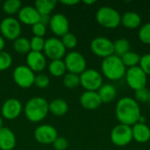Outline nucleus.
I'll use <instances>...</instances> for the list:
<instances>
[{"mask_svg": "<svg viewBox=\"0 0 150 150\" xmlns=\"http://www.w3.org/2000/svg\"><path fill=\"white\" fill-rule=\"evenodd\" d=\"M125 78L127 85L134 91L145 88L148 83V76L139 66L127 69Z\"/></svg>", "mask_w": 150, "mask_h": 150, "instance_id": "423d86ee", "label": "nucleus"}, {"mask_svg": "<svg viewBox=\"0 0 150 150\" xmlns=\"http://www.w3.org/2000/svg\"><path fill=\"white\" fill-rule=\"evenodd\" d=\"M50 16L49 15H40V23H42L43 25H45L47 26V24H49V21H50Z\"/></svg>", "mask_w": 150, "mask_h": 150, "instance_id": "ea45409f", "label": "nucleus"}, {"mask_svg": "<svg viewBox=\"0 0 150 150\" xmlns=\"http://www.w3.org/2000/svg\"><path fill=\"white\" fill-rule=\"evenodd\" d=\"M26 66L34 73L40 72L46 68L47 59L42 52L30 51L26 54Z\"/></svg>", "mask_w": 150, "mask_h": 150, "instance_id": "dca6fc26", "label": "nucleus"}, {"mask_svg": "<svg viewBox=\"0 0 150 150\" xmlns=\"http://www.w3.org/2000/svg\"><path fill=\"white\" fill-rule=\"evenodd\" d=\"M62 42L64 46V47L67 49H73L76 47L77 45V39L75 34L71 33H67L65 35L62 37Z\"/></svg>", "mask_w": 150, "mask_h": 150, "instance_id": "7c9ffc66", "label": "nucleus"}, {"mask_svg": "<svg viewBox=\"0 0 150 150\" xmlns=\"http://www.w3.org/2000/svg\"><path fill=\"white\" fill-rule=\"evenodd\" d=\"M22 7V3L19 0H6L3 4V11L8 15L18 13Z\"/></svg>", "mask_w": 150, "mask_h": 150, "instance_id": "c85d7f7f", "label": "nucleus"}, {"mask_svg": "<svg viewBox=\"0 0 150 150\" xmlns=\"http://www.w3.org/2000/svg\"><path fill=\"white\" fill-rule=\"evenodd\" d=\"M12 64V57L6 51H0V71L6 70Z\"/></svg>", "mask_w": 150, "mask_h": 150, "instance_id": "473e14b6", "label": "nucleus"}, {"mask_svg": "<svg viewBox=\"0 0 150 150\" xmlns=\"http://www.w3.org/2000/svg\"><path fill=\"white\" fill-rule=\"evenodd\" d=\"M53 147L55 150H66L69 147V142L64 137H57L53 142Z\"/></svg>", "mask_w": 150, "mask_h": 150, "instance_id": "58836bf2", "label": "nucleus"}, {"mask_svg": "<svg viewBox=\"0 0 150 150\" xmlns=\"http://www.w3.org/2000/svg\"><path fill=\"white\" fill-rule=\"evenodd\" d=\"M132 127L133 140L139 143H146L150 140V128L145 123H136Z\"/></svg>", "mask_w": 150, "mask_h": 150, "instance_id": "aec40b11", "label": "nucleus"}, {"mask_svg": "<svg viewBox=\"0 0 150 150\" xmlns=\"http://www.w3.org/2000/svg\"><path fill=\"white\" fill-rule=\"evenodd\" d=\"M97 92L98 93L102 103L112 102L117 96V90L112 83H103Z\"/></svg>", "mask_w": 150, "mask_h": 150, "instance_id": "4be33fe9", "label": "nucleus"}, {"mask_svg": "<svg viewBox=\"0 0 150 150\" xmlns=\"http://www.w3.org/2000/svg\"><path fill=\"white\" fill-rule=\"evenodd\" d=\"M130 42L128 40L121 38L113 41V54L122 57L125 54L130 51Z\"/></svg>", "mask_w": 150, "mask_h": 150, "instance_id": "a878e982", "label": "nucleus"}, {"mask_svg": "<svg viewBox=\"0 0 150 150\" xmlns=\"http://www.w3.org/2000/svg\"><path fill=\"white\" fill-rule=\"evenodd\" d=\"M3 125H4V122H3V118H2V116L0 115V129L3 127Z\"/></svg>", "mask_w": 150, "mask_h": 150, "instance_id": "c03bdc74", "label": "nucleus"}, {"mask_svg": "<svg viewBox=\"0 0 150 150\" xmlns=\"http://www.w3.org/2000/svg\"><path fill=\"white\" fill-rule=\"evenodd\" d=\"M32 32L33 33V36L37 37H43L46 34L47 32V27L45 25H43L40 22H38L32 25Z\"/></svg>", "mask_w": 150, "mask_h": 150, "instance_id": "4c0bfd02", "label": "nucleus"}, {"mask_svg": "<svg viewBox=\"0 0 150 150\" xmlns=\"http://www.w3.org/2000/svg\"><path fill=\"white\" fill-rule=\"evenodd\" d=\"M49 27L54 34L62 37L69 33V23L66 16L62 13H56L51 16L49 21Z\"/></svg>", "mask_w": 150, "mask_h": 150, "instance_id": "2eb2a0df", "label": "nucleus"}, {"mask_svg": "<svg viewBox=\"0 0 150 150\" xmlns=\"http://www.w3.org/2000/svg\"><path fill=\"white\" fill-rule=\"evenodd\" d=\"M96 3V1L95 0H84L83 1V4H95Z\"/></svg>", "mask_w": 150, "mask_h": 150, "instance_id": "37998d69", "label": "nucleus"}, {"mask_svg": "<svg viewBox=\"0 0 150 150\" xmlns=\"http://www.w3.org/2000/svg\"><path fill=\"white\" fill-rule=\"evenodd\" d=\"M61 3L62 4H65V5H75V4H77L79 3L78 0H62Z\"/></svg>", "mask_w": 150, "mask_h": 150, "instance_id": "a19ab883", "label": "nucleus"}, {"mask_svg": "<svg viewBox=\"0 0 150 150\" xmlns=\"http://www.w3.org/2000/svg\"><path fill=\"white\" fill-rule=\"evenodd\" d=\"M138 36L140 40L143 44L150 45V22L146 23L145 25L141 26L138 33Z\"/></svg>", "mask_w": 150, "mask_h": 150, "instance_id": "2f4dec72", "label": "nucleus"}, {"mask_svg": "<svg viewBox=\"0 0 150 150\" xmlns=\"http://www.w3.org/2000/svg\"><path fill=\"white\" fill-rule=\"evenodd\" d=\"M49 112L54 116H63L69 111L68 103L62 98H55L52 100L49 105Z\"/></svg>", "mask_w": 150, "mask_h": 150, "instance_id": "5701e85b", "label": "nucleus"}, {"mask_svg": "<svg viewBox=\"0 0 150 150\" xmlns=\"http://www.w3.org/2000/svg\"><path fill=\"white\" fill-rule=\"evenodd\" d=\"M80 104L86 110H95L98 109L102 101L97 91H84L80 97Z\"/></svg>", "mask_w": 150, "mask_h": 150, "instance_id": "a211bd4d", "label": "nucleus"}, {"mask_svg": "<svg viewBox=\"0 0 150 150\" xmlns=\"http://www.w3.org/2000/svg\"><path fill=\"white\" fill-rule=\"evenodd\" d=\"M63 84L69 89H74L80 85V75L68 72L64 75Z\"/></svg>", "mask_w": 150, "mask_h": 150, "instance_id": "c756f323", "label": "nucleus"}, {"mask_svg": "<svg viewBox=\"0 0 150 150\" xmlns=\"http://www.w3.org/2000/svg\"><path fill=\"white\" fill-rule=\"evenodd\" d=\"M91 49L95 55L105 59L113 54V41L106 37H96L91 42Z\"/></svg>", "mask_w": 150, "mask_h": 150, "instance_id": "9b49d317", "label": "nucleus"}, {"mask_svg": "<svg viewBox=\"0 0 150 150\" xmlns=\"http://www.w3.org/2000/svg\"><path fill=\"white\" fill-rule=\"evenodd\" d=\"M57 2L55 0H37L34 4V7L40 13V15H49L55 8Z\"/></svg>", "mask_w": 150, "mask_h": 150, "instance_id": "b1692460", "label": "nucleus"}, {"mask_svg": "<svg viewBox=\"0 0 150 150\" xmlns=\"http://www.w3.org/2000/svg\"><path fill=\"white\" fill-rule=\"evenodd\" d=\"M96 19L98 23L105 28L113 29L119 26L121 21V15L120 12L110 6L100 7L96 13Z\"/></svg>", "mask_w": 150, "mask_h": 150, "instance_id": "20e7f679", "label": "nucleus"}, {"mask_svg": "<svg viewBox=\"0 0 150 150\" xmlns=\"http://www.w3.org/2000/svg\"><path fill=\"white\" fill-rule=\"evenodd\" d=\"M139 67L144 71L147 76H150V53L145 54L144 55L141 56Z\"/></svg>", "mask_w": 150, "mask_h": 150, "instance_id": "e433bc0d", "label": "nucleus"}, {"mask_svg": "<svg viewBox=\"0 0 150 150\" xmlns=\"http://www.w3.org/2000/svg\"><path fill=\"white\" fill-rule=\"evenodd\" d=\"M80 85L88 91H98L103 85L102 75L94 69H86L80 75Z\"/></svg>", "mask_w": 150, "mask_h": 150, "instance_id": "39448f33", "label": "nucleus"}, {"mask_svg": "<svg viewBox=\"0 0 150 150\" xmlns=\"http://www.w3.org/2000/svg\"><path fill=\"white\" fill-rule=\"evenodd\" d=\"M44 45H45V40L43 39V37L33 36V38L30 40L31 51L42 52L44 49Z\"/></svg>", "mask_w": 150, "mask_h": 150, "instance_id": "72a5a7b5", "label": "nucleus"}, {"mask_svg": "<svg viewBox=\"0 0 150 150\" xmlns=\"http://www.w3.org/2000/svg\"><path fill=\"white\" fill-rule=\"evenodd\" d=\"M115 113L120 124L129 127L138 123L140 117L142 116L138 102L130 97L122 98L118 101L115 108Z\"/></svg>", "mask_w": 150, "mask_h": 150, "instance_id": "f257e3e1", "label": "nucleus"}, {"mask_svg": "<svg viewBox=\"0 0 150 150\" xmlns=\"http://www.w3.org/2000/svg\"><path fill=\"white\" fill-rule=\"evenodd\" d=\"M23 106L21 102L17 98H8L2 105L1 113L2 116L9 120L17 119L22 112Z\"/></svg>", "mask_w": 150, "mask_h": 150, "instance_id": "4468645a", "label": "nucleus"}, {"mask_svg": "<svg viewBox=\"0 0 150 150\" xmlns=\"http://www.w3.org/2000/svg\"><path fill=\"white\" fill-rule=\"evenodd\" d=\"M16 136L12 130L3 127L0 129V149L12 150L16 146Z\"/></svg>", "mask_w": 150, "mask_h": 150, "instance_id": "6ab92c4d", "label": "nucleus"}, {"mask_svg": "<svg viewBox=\"0 0 150 150\" xmlns=\"http://www.w3.org/2000/svg\"><path fill=\"white\" fill-rule=\"evenodd\" d=\"M134 99L138 102L147 103L150 101V91L149 89L142 88L134 91Z\"/></svg>", "mask_w": 150, "mask_h": 150, "instance_id": "f704fd0d", "label": "nucleus"}, {"mask_svg": "<svg viewBox=\"0 0 150 150\" xmlns=\"http://www.w3.org/2000/svg\"><path fill=\"white\" fill-rule=\"evenodd\" d=\"M0 32L4 38L14 40L21 34L20 22L13 17H6L0 23Z\"/></svg>", "mask_w": 150, "mask_h": 150, "instance_id": "f8f14e48", "label": "nucleus"}, {"mask_svg": "<svg viewBox=\"0 0 150 150\" xmlns=\"http://www.w3.org/2000/svg\"><path fill=\"white\" fill-rule=\"evenodd\" d=\"M12 46H13L14 50L18 54H27L31 51L30 40L25 37L19 36L18 38L14 40Z\"/></svg>", "mask_w": 150, "mask_h": 150, "instance_id": "bb28decb", "label": "nucleus"}, {"mask_svg": "<svg viewBox=\"0 0 150 150\" xmlns=\"http://www.w3.org/2000/svg\"><path fill=\"white\" fill-rule=\"evenodd\" d=\"M64 63L69 72L81 75L86 69V60L84 56L77 52L71 51L64 56Z\"/></svg>", "mask_w": 150, "mask_h": 150, "instance_id": "0eeeda50", "label": "nucleus"}, {"mask_svg": "<svg viewBox=\"0 0 150 150\" xmlns=\"http://www.w3.org/2000/svg\"><path fill=\"white\" fill-rule=\"evenodd\" d=\"M120 58H121V61L126 68L127 67L133 68V67L139 66L140 61H141V55L139 54H137L136 52H134L131 50L129 52H127V54H125Z\"/></svg>", "mask_w": 150, "mask_h": 150, "instance_id": "cd10ccee", "label": "nucleus"}, {"mask_svg": "<svg viewBox=\"0 0 150 150\" xmlns=\"http://www.w3.org/2000/svg\"><path fill=\"white\" fill-rule=\"evenodd\" d=\"M57 137V130L51 125H41L38 127L34 131V138L40 144H53Z\"/></svg>", "mask_w": 150, "mask_h": 150, "instance_id": "ddd939ff", "label": "nucleus"}, {"mask_svg": "<svg viewBox=\"0 0 150 150\" xmlns=\"http://www.w3.org/2000/svg\"><path fill=\"white\" fill-rule=\"evenodd\" d=\"M4 46H5V41H4V39L2 35H0V51H3L4 48Z\"/></svg>", "mask_w": 150, "mask_h": 150, "instance_id": "79ce46f5", "label": "nucleus"}, {"mask_svg": "<svg viewBox=\"0 0 150 150\" xmlns=\"http://www.w3.org/2000/svg\"><path fill=\"white\" fill-rule=\"evenodd\" d=\"M48 102L41 97L30 98L24 108L26 119L31 122H40L43 120L49 112Z\"/></svg>", "mask_w": 150, "mask_h": 150, "instance_id": "f03ea898", "label": "nucleus"}, {"mask_svg": "<svg viewBox=\"0 0 150 150\" xmlns=\"http://www.w3.org/2000/svg\"><path fill=\"white\" fill-rule=\"evenodd\" d=\"M18 21L25 24L33 25L34 24L40 21V13L36 10L34 6L32 5H25L22 6L18 13Z\"/></svg>", "mask_w": 150, "mask_h": 150, "instance_id": "f3484780", "label": "nucleus"}, {"mask_svg": "<svg viewBox=\"0 0 150 150\" xmlns=\"http://www.w3.org/2000/svg\"><path fill=\"white\" fill-rule=\"evenodd\" d=\"M12 76L16 84L23 89L30 88L34 84V72L26 65H19L16 67L13 71Z\"/></svg>", "mask_w": 150, "mask_h": 150, "instance_id": "9d476101", "label": "nucleus"}, {"mask_svg": "<svg viewBox=\"0 0 150 150\" xmlns=\"http://www.w3.org/2000/svg\"><path fill=\"white\" fill-rule=\"evenodd\" d=\"M44 55L52 60L62 59L66 55V48L64 47L62 40L56 37H51L45 40Z\"/></svg>", "mask_w": 150, "mask_h": 150, "instance_id": "1a4fd4ad", "label": "nucleus"}, {"mask_svg": "<svg viewBox=\"0 0 150 150\" xmlns=\"http://www.w3.org/2000/svg\"><path fill=\"white\" fill-rule=\"evenodd\" d=\"M120 23L128 29H135L142 23L141 16L135 11H127L121 16Z\"/></svg>", "mask_w": 150, "mask_h": 150, "instance_id": "412c9836", "label": "nucleus"}, {"mask_svg": "<svg viewBox=\"0 0 150 150\" xmlns=\"http://www.w3.org/2000/svg\"><path fill=\"white\" fill-rule=\"evenodd\" d=\"M50 83V79L47 75L46 74H39L35 76V80H34V84L40 89H45L47 88Z\"/></svg>", "mask_w": 150, "mask_h": 150, "instance_id": "c9c22d12", "label": "nucleus"}, {"mask_svg": "<svg viewBox=\"0 0 150 150\" xmlns=\"http://www.w3.org/2000/svg\"><path fill=\"white\" fill-rule=\"evenodd\" d=\"M102 74L111 81H117L125 76L127 68L123 64L121 58L112 54L103 59L101 63Z\"/></svg>", "mask_w": 150, "mask_h": 150, "instance_id": "7ed1b4c3", "label": "nucleus"}, {"mask_svg": "<svg viewBox=\"0 0 150 150\" xmlns=\"http://www.w3.org/2000/svg\"><path fill=\"white\" fill-rule=\"evenodd\" d=\"M48 70L52 76L55 77H60L65 75L67 69L64 61L62 59H58V60H52L50 62L48 65Z\"/></svg>", "mask_w": 150, "mask_h": 150, "instance_id": "393cba45", "label": "nucleus"}, {"mask_svg": "<svg viewBox=\"0 0 150 150\" xmlns=\"http://www.w3.org/2000/svg\"><path fill=\"white\" fill-rule=\"evenodd\" d=\"M110 137L114 145L118 147L127 146L133 141L132 127L120 123L112 128Z\"/></svg>", "mask_w": 150, "mask_h": 150, "instance_id": "6e6552de", "label": "nucleus"}]
</instances>
